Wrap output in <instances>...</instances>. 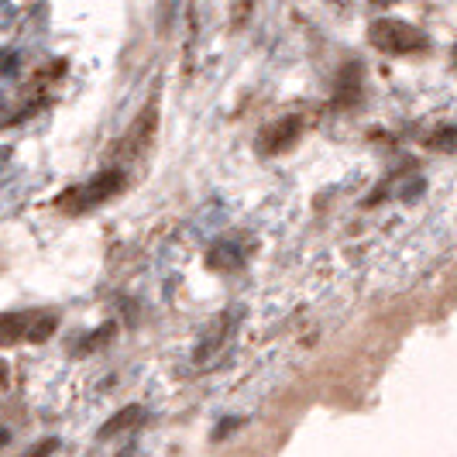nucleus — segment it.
<instances>
[{
  "label": "nucleus",
  "mask_w": 457,
  "mask_h": 457,
  "mask_svg": "<svg viewBox=\"0 0 457 457\" xmlns=\"http://www.w3.org/2000/svg\"><path fill=\"white\" fill-rule=\"evenodd\" d=\"M436 148H457V128H444L440 135L434 137Z\"/></svg>",
  "instance_id": "423d86ee"
},
{
  "label": "nucleus",
  "mask_w": 457,
  "mask_h": 457,
  "mask_svg": "<svg viewBox=\"0 0 457 457\" xmlns=\"http://www.w3.org/2000/svg\"><path fill=\"white\" fill-rule=\"evenodd\" d=\"M137 416V410H131V412H120V416H117V420H111V423H107V427H104V436H111L117 430V427H124V423H131V420H135Z\"/></svg>",
  "instance_id": "0eeeda50"
},
{
  "label": "nucleus",
  "mask_w": 457,
  "mask_h": 457,
  "mask_svg": "<svg viewBox=\"0 0 457 457\" xmlns=\"http://www.w3.org/2000/svg\"><path fill=\"white\" fill-rule=\"evenodd\" d=\"M31 320H35V313H11V317H0V344H14L18 337H28Z\"/></svg>",
  "instance_id": "20e7f679"
},
{
  "label": "nucleus",
  "mask_w": 457,
  "mask_h": 457,
  "mask_svg": "<svg viewBox=\"0 0 457 457\" xmlns=\"http://www.w3.org/2000/svg\"><path fill=\"white\" fill-rule=\"evenodd\" d=\"M52 330H55V317H52V313H48V317H38V313H35V320L28 327V341H46Z\"/></svg>",
  "instance_id": "39448f33"
},
{
  "label": "nucleus",
  "mask_w": 457,
  "mask_h": 457,
  "mask_svg": "<svg viewBox=\"0 0 457 457\" xmlns=\"http://www.w3.org/2000/svg\"><path fill=\"white\" fill-rule=\"evenodd\" d=\"M124 183V176L120 172H107V176H100V179H93V183H87V189L83 193H69L66 200H59V204H69L72 210H83V206H93L100 204V200H107L111 193H117V186Z\"/></svg>",
  "instance_id": "f03ea898"
},
{
  "label": "nucleus",
  "mask_w": 457,
  "mask_h": 457,
  "mask_svg": "<svg viewBox=\"0 0 457 457\" xmlns=\"http://www.w3.org/2000/svg\"><path fill=\"white\" fill-rule=\"evenodd\" d=\"M4 386H7V365L0 361V389H4Z\"/></svg>",
  "instance_id": "6e6552de"
},
{
  "label": "nucleus",
  "mask_w": 457,
  "mask_h": 457,
  "mask_svg": "<svg viewBox=\"0 0 457 457\" xmlns=\"http://www.w3.org/2000/svg\"><path fill=\"white\" fill-rule=\"evenodd\" d=\"M371 42H375V48H382V52H389V55H406V52L427 48V35L406 21L382 18V21L371 24Z\"/></svg>",
  "instance_id": "f257e3e1"
},
{
  "label": "nucleus",
  "mask_w": 457,
  "mask_h": 457,
  "mask_svg": "<svg viewBox=\"0 0 457 457\" xmlns=\"http://www.w3.org/2000/svg\"><path fill=\"white\" fill-rule=\"evenodd\" d=\"M375 4H395V0H375Z\"/></svg>",
  "instance_id": "1a4fd4ad"
},
{
  "label": "nucleus",
  "mask_w": 457,
  "mask_h": 457,
  "mask_svg": "<svg viewBox=\"0 0 457 457\" xmlns=\"http://www.w3.org/2000/svg\"><path fill=\"white\" fill-rule=\"evenodd\" d=\"M296 135H299V117H282L278 124H272L265 135L258 137V152L275 155V152H282L286 145H293Z\"/></svg>",
  "instance_id": "7ed1b4c3"
}]
</instances>
